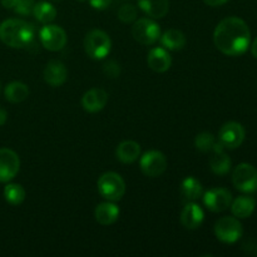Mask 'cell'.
I'll return each mask as SVG.
<instances>
[{
	"label": "cell",
	"instance_id": "cell-1",
	"mask_svg": "<svg viewBox=\"0 0 257 257\" xmlns=\"http://www.w3.org/2000/svg\"><path fill=\"white\" fill-rule=\"evenodd\" d=\"M216 48L228 57H238L247 52L251 44V32L241 18L230 17L221 20L213 33Z\"/></svg>",
	"mask_w": 257,
	"mask_h": 257
},
{
	"label": "cell",
	"instance_id": "cell-2",
	"mask_svg": "<svg viewBox=\"0 0 257 257\" xmlns=\"http://www.w3.org/2000/svg\"><path fill=\"white\" fill-rule=\"evenodd\" d=\"M34 39V28L20 19H8L0 24V40L15 49L27 48Z\"/></svg>",
	"mask_w": 257,
	"mask_h": 257
},
{
	"label": "cell",
	"instance_id": "cell-3",
	"mask_svg": "<svg viewBox=\"0 0 257 257\" xmlns=\"http://www.w3.org/2000/svg\"><path fill=\"white\" fill-rule=\"evenodd\" d=\"M98 192L107 201L117 202L124 196L125 182L118 173L105 172L99 177L97 183Z\"/></svg>",
	"mask_w": 257,
	"mask_h": 257
},
{
	"label": "cell",
	"instance_id": "cell-4",
	"mask_svg": "<svg viewBox=\"0 0 257 257\" xmlns=\"http://www.w3.org/2000/svg\"><path fill=\"white\" fill-rule=\"evenodd\" d=\"M112 42L107 33L103 30L94 29L90 30L84 39V49L85 53L89 55L92 59L100 60L104 59L110 53Z\"/></svg>",
	"mask_w": 257,
	"mask_h": 257
},
{
	"label": "cell",
	"instance_id": "cell-5",
	"mask_svg": "<svg viewBox=\"0 0 257 257\" xmlns=\"http://www.w3.org/2000/svg\"><path fill=\"white\" fill-rule=\"evenodd\" d=\"M132 35L142 45H152L161 38L160 25L152 19L142 18L135 22L132 27Z\"/></svg>",
	"mask_w": 257,
	"mask_h": 257
},
{
	"label": "cell",
	"instance_id": "cell-6",
	"mask_svg": "<svg viewBox=\"0 0 257 257\" xmlns=\"http://www.w3.org/2000/svg\"><path fill=\"white\" fill-rule=\"evenodd\" d=\"M232 183L241 192H255L257 191V170L250 163H240L233 170Z\"/></svg>",
	"mask_w": 257,
	"mask_h": 257
},
{
	"label": "cell",
	"instance_id": "cell-7",
	"mask_svg": "<svg viewBox=\"0 0 257 257\" xmlns=\"http://www.w3.org/2000/svg\"><path fill=\"white\" fill-rule=\"evenodd\" d=\"M215 235L221 242L235 243L242 236V225L237 217L226 216L215 223Z\"/></svg>",
	"mask_w": 257,
	"mask_h": 257
},
{
	"label": "cell",
	"instance_id": "cell-8",
	"mask_svg": "<svg viewBox=\"0 0 257 257\" xmlns=\"http://www.w3.org/2000/svg\"><path fill=\"white\" fill-rule=\"evenodd\" d=\"M39 39L45 49L50 52H58V50H62L67 44V33L58 25L45 24L40 29Z\"/></svg>",
	"mask_w": 257,
	"mask_h": 257
},
{
	"label": "cell",
	"instance_id": "cell-9",
	"mask_svg": "<svg viewBox=\"0 0 257 257\" xmlns=\"http://www.w3.org/2000/svg\"><path fill=\"white\" fill-rule=\"evenodd\" d=\"M140 167L147 177H160L167 170V158L160 151H148L141 157Z\"/></svg>",
	"mask_w": 257,
	"mask_h": 257
},
{
	"label": "cell",
	"instance_id": "cell-10",
	"mask_svg": "<svg viewBox=\"0 0 257 257\" xmlns=\"http://www.w3.org/2000/svg\"><path fill=\"white\" fill-rule=\"evenodd\" d=\"M245 140V130L237 122H227L218 132V142L228 150H236Z\"/></svg>",
	"mask_w": 257,
	"mask_h": 257
},
{
	"label": "cell",
	"instance_id": "cell-11",
	"mask_svg": "<svg viewBox=\"0 0 257 257\" xmlns=\"http://www.w3.org/2000/svg\"><path fill=\"white\" fill-rule=\"evenodd\" d=\"M232 202V195L226 188H211L203 195V203L212 212H223Z\"/></svg>",
	"mask_w": 257,
	"mask_h": 257
},
{
	"label": "cell",
	"instance_id": "cell-12",
	"mask_svg": "<svg viewBox=\"0 0 257 257\" xmlns=\"http://www.w3.org/2000/svg\"><path fill=\"white\" fill-rule=\"evenodd\" d=\"M20 168L19 156L9 148H0V182H9Z\"/></svg>",
	"mask_w": 257,
	"mask_h": 257
},
{
	"label": "cell",
	"instance_id": "cell-13",
	"mask_svg": "<svg viewBox=\"0 0 257 257\" xmlns=\"http://www.w3.org/2000/svg\"><path fill=\"white\" fill-rule=\"evenodd\" d=\"M43 77L50 87H60L68 79V70L60 60L53 59L47 63L43 72Z\"/></svg>",
	"mask_w": 257,
	"mask_h": 257
},
{
	"label": "cell",
	"instance_id": "cell-14",
	"mask_svg": "<svg viewBox=\"0 0 257 257\" xmlns=\"http://www.w3.org/2000/svg\"><path fill=\"white\" fill-rule=\"evenodd\" d=\"M108 102V93L100 88H93L84 93L82 97V105L89 113H97L105 107Z\"/></svg>",
	"mask_w": 257,
	"mask_h": 257
},
{
	"label": "cell",
	"instance_id": "cell-15",
	"mask_svg": "<svg viewBox=\"0 0 257 257\" xmlns=\"http://www.w3.org/2000/svg\"><path fill=\"white\" fill-rule=\"evenodd\" d=\"M205 218L203 210L195 202H188L181 212V223L187 230H196L200 227Z\"/></svg>",
	"mask_w": 257,
	"mask_h": 257
},
{
	"label": "cell",
	"instance_id": "cell-16",
	"mask_svg": "<svg viewBox=\"0 0 257 257\" xmlns=\"http://www.w3.org/2000/svg\"><path fill=\"white\" fill-rule=\"evenodd\" d=\"M148 67L156 73H165L167 72L172 64V59L166 48L157 47L150 50L147 55Z\"/></svg>",
	"mask_w": 257,
	"mask_h": 257
},
{
	"label": "cell",
	"instance_id": "cell-17",
	"mask_svg": "<svg viewBox=\"0 0 257 257\" xmlns=\"http://www.w3.org/2000/svg\"><path fill=\"white\" fill-rule=\"evenodd\" d=\"M223 146L220 142H216L213 147L212 157L210 158V167L213 173L216 175H227L231 170V160L225 152H223Z\"/></svg>",
	"mask_w": 257,
	"mask_h": 257
},
{
	"label": "cell",
	"instance_id": "cell-18",
	"mask_svg": "<svg viewBox=\"0 0 257 257\" xmlns=\"http://www.w3.org/2000/svg\"><path fill=\"white\" fill-rule=\"evenodd\" d=\"M95 221L102 226H109L113 225L115 221L119 217V208L112 202H102L95 207L94 211Z\"/></svg>",
	"mask_w": 257,
	"mask_h": 257
},
{
	"label": "cell",
	"instance_id": "cell-19",
	"mask_svg": "<svg viewBox=\"0 0 257 257\" xmlns=\"http://www.w3.org/2000/svg\"><path fill=\"white\" fill-rule=\"evenodd\" d=\"M138 7L148 17L161 19L165 18L170 10V0H138Z\"/></svg>",
	"mask_w": 257,
	"mask_h": 257
},
{
	"label": "cell",
	"instance_id": "cell-20",
	"mask_svg": "<svg viewBox=\"0 0 257 257\" xmlns=\"http://www.w3.org/2000/svg\"><path fill=\"white\" fill-rule=\"evenodd\" d=\"M232 215L237 218H247L253 213L256 207V200L251 196H238L231 202Z\"/></svg>",
	"mask_w": 257,
	"mask_h": 257
},
{
	"label": "cell",
	"instance_id": "cell-21",
	"mask_svg": "<svg viewBox=\"0 0 257 257\" xmlns=\"http://www.w3.org/2000/svg\"><path fill=\"white\" fill-rule=\"evenodd\" d=\"M115 156L122 163H133L141 156V146L135 141H123L118 145Z\"/></svg>",
	"mask_w": 257,
	"mask_h": 257
},
{
	"label": "cell",
	"instance_id": "cell-22",
	"mask_svg": "<svg viewBox=\"0 0 257 257\" xmlns=\"http://www.w3.org/2000/svg\"><path fill=\"white\" fill-rule=\"evenodd\" d=\"M161 44L167 50H181L186 45V37L181 30L170 29L163 33L160 38Z\"/></svg>",
	"mask_w": 257,
	"mask_h": 257
},
{
	"label": "cell",
	"instance_id": "cell-23",
	"mask_svg": "<svg viewBox=\"0 0 257 257\" xmlns=\"http://www.w3.org/2000/svg\"><path fill=\"white\" fill-rule=\"evenodd\" d=\"M181 193H182L183 197L187 201H191V202H195L198 198L202 197L203 195V188L202 185H201L200 181L197 178L192 177H186L185 180L181 183Z\"/></svg>",
	"mask_w": 257,
	"mask_h": 257
},
{
	"label": "cell",
	"instance_id": "cell-24",
	"mask_svg": "<svg viewBox=\"0 0 257 257\" xmlns=\"http://www.w3.org/2000/svg\"><path fill=\"white\" fill-rule=\"evenodd\" d=\"M4 94L10 103L24 102L29 97V88L22 82H12L5 87Z\"/></svg>",
	"mask_w": 257,
	"mask_h": 257
},
{
	"label": "cell",
	"instance_id": "cell-25",
	"mask_svg": "<svg viewBox=\"0 0 257 257\" xmlns=\"http://www.w3.org/2000/svg\"><path fill=\"white\" fill-rule=\"evenodd\" d=\"M33 14L38 22L43 23V24H50L57 17V9L50 3L39 2L34 5Z\"/></svg>",
	"mask_w": 257,
	"mask_h": 257
},
{
	"label": "cell",
	"instance_id": "cell-26",
	"mask_svg": "<svg viewBox=\"0 0 257 257\" xmlns=\"http://www.w3.org/2000/svg\"><path fill=\"white\" fill-rule=\"evenodd\" d=\"M4 197L8 203L13 206H18L24 202L25 190L19 183H9L4 188Z\"/></svg>",
	"mask_w": 257,
	"mask_h": 257
},
{
	"label": "cell",
	"instance_id": "cell-27",
	"mask_svg": "<svg viewBox=\"0 0 257 257\" xmlns=\"http://www.w3.org/2000/svg\"><path fill=\"white\" fill-rule=\"evenodd\" d=\"M216 145V140L213 137L212 133L210 132H202L200 135L196 136L195 146L198 151L206 153V152H212L213 147Z\"/></svg>",
	"mask_w": 257,
	"mask_h": 257
},
{
	"label": "cell",
	"instance_id": "cell-28",
	"mask_svg": "<svg viewBox=\"0 0 257 257\" xmlns=\"http://www.w3.org/2000/svg\"><path fill=\"white\" fill-rule=\"evenodd\" d=\"M136 18H137V8L133 4H123L118 10V19L125 24L135 22Z\"/></svg>",
	"mask_w": 257,
	"mask_h": 257
},
{
	"label": "cell",
	"instance_id": "cell-29",
	"mask_svg": "<svg viewBox=\"0 0 257 257\" xmlns=\"http://www.w3.org/2000/svg\"><path fill=\"white\" fill-rule=\"evenodd\" d=\"M34 0H17L14 7V12L20 15H29L33 14V9H34Z\"/></svg>",
	"mask_w": 257,
	"mask_h": 257
},
{
	"label": "cell",
	"instance_id": "cell-30",
	"mask_svg": "<svg viewBox=\"0 0 257 257\" xmlns=\"http://www.w3.org/2000/svg\"><path fill=\"white\" fill-rule=\"evenodd\" d=\"M103 72L107 77L109 78H117L120 73V67L117 62L114 60H109L108 63H105L104 68H103Z\"/></svg>",
	"mask_w": 257,
	"mask_h": 257
},
{
	"label": "cell",
	"instance_id": "cell-31",
	"mask_svg": "<svg viewBox=\"0 0 257 257\" xmlns=\"http://www.w3.org/2000/svg\"><path fill=\"white\" fill-rule=\"evenodd\" d=\"M90 7L97 10H105L112 4V0H88Z\"/></svg>",
	"mask_w": 257,
	"mask_h": 257
},
{
	"label": "cell",
	"instance_id": "cell-32",
	"mask_svg": "<svg viewBox=\"0 0 257 257\" xmlns=\"http://www.w3.org/2000/svg\"><path fill=\"white\" fill-rule=\"evenodd\" d=\"M205 2V4H207L208 7H221V5L226 4V3L228 2V0H203Z\"/></svg>",
	"mask_w": 257,
	"mask_h": 257
},
{
	"label": "cell",
	"instance_id": "cell-33",
	"mask_svg": "<svg viewBox=\"0 0 257 257\" xmlns=\"http://www.w3.org/2000/svg\"><path fill=\"white\" fill-rule=\"evenodd\" d=\"M15 3H17V0H2L3 7H4L5 9H10V10L14 9Z\"/></svg>",
	"mask_w": 257,
	"mask_h": 257
},
{
	"label": "cell",
	"instance_id": "cell-34",
	"mask_svg": "<svg viewBox=\"0 0 257 257\" xmlns=\"http://www.w3.org/2000/svg\"><path fill=\"white\" fill-rule=\"evenodd\" d=\"M7 118H8L7 110H5L3 107H0V127L7 122Z\"/></svg>",
	"mask_w": 257,
	"mask_h": 257
},
{
	"label": "cell",
	"instance_id": "cell-35",
	"mask_svg": "<svg viewBox=\"0 0 257 257\" xmlns=\"http://www.w3.org/2000/svg\"><path fill=\"white\" fill-rule=\"evenodd\" d=\"M251 53H252L253 57H255L257 59V38L255 40H253L252 45H251Z\"/></svg>",
	"mask_w": 257,
	"mask_h": 257
},
{
	"label": "cell",
	"instance_id": "cell-36",
	"mask_svg": "<svg viewBox=\"0 0 257 257\" xmlns=\"http://www.w3.org/2000/svg\"><path fill=\"white\" fill-rule=\"evenodd\" d=\"M78 2H85V0H78Z\"/></svg>",
	"mask_w": 257,
	"mask_h": 257
},
{
	"label": "cell",
	"instance_id": "cell-37",
	"mask_svg": "<svg viewBox=\"0 0 257 257\" xmlns=\"http://www.w3.org/2000/svg\"><path fill=\"white\" fill-rule=\"evenodd\" d=\"M0 87H2V85H0Z\"/></svg>",
	"mask_w": 257,
	"mask_h": 257
},
{
	"label": "cell",
	"instance_id": "cell-38",
	"mask_svg": "<svg viewBox=\"0 0 257 257\" xmlns=\"http://www.w3.org/2000/svg\"><path fill=\"white\" fill-rule=\"evenodd\" d=\"M57 2H58V0H57Z\"/></svg>",
	"mask_w": 257,
	"mask_h": 257
}]
</instances>
